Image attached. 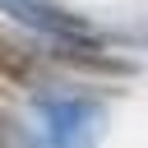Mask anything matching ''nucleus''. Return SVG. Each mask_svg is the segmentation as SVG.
Wrapping results in <instances>:
<instances>
[{
  "label": "nucleus",
  "mask_w": 148,
  "mask_h": 148,
  "mask_svg": "<svg viewBox=\"0 0 148 148\" xmlns=\"http://www.w3.org/2000/svg\"><path fill=\"white\" fill-rule=\"evenodd\" d=\"M23 74H28V60L0 37V79H23Z\"/></svg>",
  "instance_id": "obj_1"
}]
</instances>
